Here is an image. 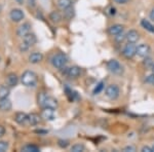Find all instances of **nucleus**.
Returning a JSON list of instances; mask_svg holds the SVG:
<instances>
[{
    "instance_id": "f257e3e1",
    "label": "nucleus",
    "mask_w": 154,
    "mask_h": 152,
    "mask_svg": "<svg viewBox=\"0 0 154 152\" xmlns=\"http://www.w3.org/2000/svg\"><path fill=\"white\" fill-rule=\"evenodd\" d=\"M20 81L23 85L27 86V88H34V86H36L38 78H37V74L34 71L26 70L22 74Z\"/></svg>"
},
{
    "instance_id": "f03ea898",
    "label": "nucleus",
    "mask_w": 154,
    "mask_h": 152,
    "mask_svg": "<svg viewBox=\"0 0 154 152\" xmlns=\"http://www.w3.org/2000/svg\"><path fill=\"white\" fill-rule=\"evenodd\" d=\"M67 62H68V59H67L66 54L62 53L54 54L53 58H51V64H53V66L54 68L60 69V70L66 66Z\"/></svg>"
},
{
    "instance_id": "7ed1b4c3",
    "label": "nucleus",
    "mask_w": 154,
    "mask_h": 152,
    "mask_svg": "<svg viewBox=\"0 0 154 152\" xmlns=\"http://www.w3.org/2000/svg\"><path fill=\"white\" fill-rule=\"evenodd\" d=\"M107 68L108 70L113 74H116V75H120L123 72L122 66L120 65V63L117 61V60H110V61L107 63Z\"/></svg>"
},
{
    "instance_id": "20e7f679",
    "label": "nucleus",
    "mask_w": 154,
    "mask_h": 152,
    "mask_svg": "<svg viewBox=\"0 0 154 152\" xmlns=\"http://www.w3.org/2000/svg\"><path fill=\"white\" fill-rule=\"evenodd\" d=\"M105 95L107 98H109L110 100H116L120 95V89L116 84H110L106 88Z\"/></svg>"
},
{
    "instance_id": "39448f33",
    "label": "nucleus",
    "mask_w": 154,
    "mask_h": 152,
    "mask_svg": "<svg viewBox=\"0 0 154 152\" xmlns=\"http://www.w3.org/2000/svg\"><path fill=\"white\" fill-rule=\"evenodd\" d=\"M122 54L126 59H133L137 54V46L135 45V43H130L128 42L123 48Z\"/></svg>"
},
{
    "instance_id": "423d86ee",
    "label": "nucleus",
    "mask_w": 154,
    "mask_h": 152,
    "mask_svg": "<svg viewBox=\"0 0 154 152\" xmlns=\"http://www.w3.org/2000/svg\"><path fill=\"white\" fill-rule=\"evenodd\" d=\"M9 18L12 22L14 23H19V22L23 21L25 18V14L22 9L20 8H14L11 9V12H9Z\"/></svg>"
},
{
    "instance_id": "0eeeda50",
    "label": "nucleus",
    "mask_w": 154,
    "mask_h": 152,
    "mask_svg": "<svg viewBox=\"0 0 154 152\" xmlns=\"http://www.w3.org/2000/svg\"><path fill=\"white\" fill-rule=\"evenodd\" d=\"M150 53H151V47L148 44L142 43L137 46V54L140 58H146V57H148L150 54Z\"/></svg>"
},
{
    "instance_id": "6e6552de",
    "label": "nucleus",
    "mask_w": 154,
    "mask_h": 152,
    "mask_svg": "<svg viewBox=\"0 0 154 152\" xmlns=\"http://www.w3.org/2000/svg\"><path fill=\"white\" fill-rule=\"evenodd\" d=\"M30 32H31V24L24 23L19 27L18 30H17V35L23 38L24 36H26L27 34L30 33Z\"/></svg>"
},
{
    "instance_id": "1a4fd4ad",
    "label": "nucleus",
    "mask_w": 154,
    "mask_h": 152,
    "mask_svg": "<svg viewBox=\"0 0 154 152\" xmlns=\"http://www.w3.org/2000/svg\"><path fill=\"white\" fill-rule=\"evenodd\" d=\"M43 110L41 112V118H43L44 120L51 121L56 118V114H54V109L51 108H42Z\"/></svg>"
},
{
    "instance_id": "9d476101",
    "label": "nucleus",
    "mask_w": 154,
    "mask_h": 152,
    "mask_svg": "<svg viewBox=\"0 0 154 152\" xmlns=\"http://www.w3.org/2000/svg\"><path fill=\"white\" fill-rule=\"evenodd\" d=\"M20 79L16 73H9L6 76V85L9 88H14L18 85Z\"/></svg>"
},
{
    "instance_id": "9b49d317",
    "label": "nucleus",
    "mask_w": 154,
    "mask_h": 152,
    "mask_svg": "<svg viewBox=\"0 0 154 152\" xmlns=\"http://www.w3.org/2000/svg\"><path fill=\"white\" fill-rule=\"evenodd\" d=\"M139 38H140V34L137 30H130L125 35L126 41L130 43H136V42H138Z\"/></svg>"
},
{
    "instance_id": "f8f14e48",
    "label": "nucleus",
    "mask_w": 154,
    "mask_h": 152,
    "mask_svg": "<svg viewBox=\"0 0 154 152\" xmlns=\"http://www.w3.org/2000/svg\"><path fill=\"white\" fill-rule=\"evenodd\" d=\"M14 121L20 126H24L28 123V114L25 112H17L14 115Z\"/></svg>"
},
{
    "instance_id": "ddd939ff",
    "label": "nucleus",
    "mask_w": 154,
    "mask_h": 152,
    "mask_svg": "<svg viewBox=\"0 0 154 152\" xmlns=\"http://www.w3.org/2000/svg\"><path fill=\"white\" fill-rule=\"evenodd\" d=\"M36 41H37L36 35L34 33H31V32H30L29 34H27L26 36L23 37V42H24L25 44H26L27 46H29V47L33 46L34 44L36 43Z\"/></svg>"
},
{
    "instance_id": "4468645a",
    "label": "nucleus",
    "mask_w": 154,
    "mask_h": 152,
    "mask_svg": "<svg viewBox=\"0 0 154 152\" xmlns=\"http://www.w3.org/2000/svg\"><path fill=\"white\" fill-rule=\"evenodd\" d=\"M11 108H12V103L8 98L0 99V111L7 112V111H11Z\"/></svg>"
},
{
    "instance_id": "2eb2a0df",
    "label": "nucleus",
    "mask_w": 154,
    "mask_h": 152,
    "mask_svg": "<svg viewBox=\"0 0 154 152\" xmlns=\"http://www.w3.org/2000/svg\"><path fill=\"white\" fill-rule=\"evenodd\" d=\"M123 30H125V26L123 25H120V24H115V25H112V26L109 27L108 29V32L110 35H117L119 33H122Z\"/></svg>"
},
{
    "instance_id": "dca6fc26",
    "label": "nucleus",
    "mask_w": 154,
    "mask_h": 152,
    "mask_svg": "<svg viewBox=\"0 0 154 152\" xmlns=\"http://www.w3.org/2000/svg\"><path fill=\"white\" fill-rule=\"evenodd\" d=\"M59 106V103L54 97H49L48 96L45 99V102H44V107L43 108H51V109H54L56 110Z\"/></svg>"
},
{
    "instance_id": "f3484780",
    "label": "nucleus",
    "mask_w": 154,
    "mask_h": 152,
    "mask_svg": "<svg viewBox=\"0 0 154 152\" xmlns=\"http://www.w3.org/2000/svg\"><path fill=\"white\" fill-rule=\"evenodd\" d=\"M81 74V69L78 66H72L68 68V72H67V76L70 78H77Z\"/></svg>"
},
{
    "instance_id": "a211bd4d",
    "label": "nucleus",
    "mask_w": 154,
    "mask_h": 152,
    "mask_svg": "<svg viewBox=\"0 0 154 152\" xmlns=\"http://www.w3.org/2000/svg\"><path fill=\"white\" fill-rule=\"evenodd\" d=\"M43 60V54L41 53H38V51H35V53H32L29 56V62L31 64H38Z\"/></svg>"
},
{
    "instance_id": "6ab92c4d",
    "label": "nucleus",
    "mask_w": 154,
    "mask_h": 152,
    "mask_svg": "<svg viewBox=\"0 0 154 152\" xmlns=\"http://www.w3.org/2000/svg\"><path fill=\"white\" fill-rule=\"evenodd\" d=\"M41 116L38 115L37 113H30L28 114V123L31 126H36L40 123Z\"/></svg>"
},
{
    "instance_id": "aec40b11",
    "label": "nucleus",
    "mask_w": 154,
    "mask_h": 152,
    "mask_svg": "<svg viewBox=\"0 0 154 152\" xmlns=\"http://www.w3.org/2000/svg\"><path fill=\"white\" fill-rule=\"evenodd\" d=\"M49 20H51L54 24H59V23H61V22H62L63 17H62V14H60L59 11H51V14H49Z\"/></svg>"
},
{
    "instance_id": "412c9836",
    "label": "nucleus",
    "mask_w": 154,
    "mask_h": 152,
    "mask_svg": "<svg viewBox=\"0 0 154 152\" xmlns=\"http://www.w3.org/2000/svg\"><path fill=\"white\" fill-rule=\"evenodd\" d=\"M11 94V88L7 85H1L0 86V99L8 98Z\"/></svg>"
},
{
    "instance_id": "4be33fe9",
    "label": "nucleus",
    "mask_w": 154,
    "mask_h": 152,
    "mask_svg": "<svg viewBox=\"0 0 154 152\" xmlns=\"http://www.w3.org/2000/svg\"><path fill=\"white\" fill-rule=\"evenodd\" d=\"M63 11H64V18L67 20H72L74 18V16H75V9H74L72 6L64 9Z\"/></svg>"
},
{
    "instance_id": "5701e85b",
    "label": "nucleus",
    "mask_w": 154,
    "mask_h": 152,
    "mask_svg": "<svg viewBox=\"0 0 154 152\" xmlns=\"http://www.w3.org/2000/svg\"><path fill=\"white\" fill-rule=\"evenodd\" d=\"M22 151L24 152H39L40 149L39 147H37L36 145H33V144H27L22 147Z\"/></svg>"
},
{
    "instance_id": "b1692460",
    "label": "nucleus",
    "mask_w": 154,
    "mask_h": 152,
    "mask_svg": "<svg viewBox=\"0 0 154 152\" xmlns=\"http://www.w3.org/2000/svg\"><path fill=\"white\" fill-rule=\"evenodd\" d=\"M58 6L60 9L64 11V9L72 6V0H58Z\"/></svg>"
},
{
    "instance_id": "393cba45",
    "label": "nucleus",
    "mask_w": 154,
    "mask_h": 152,
    "mask_svg": "<svg viewBox=\"0 0 154 152\" xmlns=\"http://www.w3.org/2000/svg\"><path fill=\"white\" fill-rule=\"evenodd\" d=\"M141 25H142V27L144 29H146L147 31L151 32V33H154V26L148 21V20H142V21H141Z\"/></svg>"
},
{
    "instance_id": "a878e982",
    "label": "nucleus",
    "mask_w": 154,
    "mask_h": 152,
    "mask_svg": "<svg viewBox=\"0 0 154 152\" xmlns=\"http://www.w3.org/2000/svg\"><path fill=\"white\" fill-rule=\"evenodd\" d=\"M84 150H85V146H84L83 144H80V143L74 144V145L71 147L72 152H83Z\"/></svg>"
},
{
    "instance_id": "bb28decb",
    "label": "nucleus",
    "mask_w": 154,
    "mask_h": 152,
    "mask_svg": "<svg viewBox=\"0 0 154 152\" xmlns=\"http://www.w3.org/2000/svg\"><path fill=\"white\" fill-rule=\"evenodd\" d=\"M46 97H48V95L45 93H40L38 95V97H37V101H38V105L41 107V108H43L44 107V102H45V99Z\"/></svg>"
},
{
    "instance_id": "cd10ccee",
    "label": "nucleus",
    "mask_w": 154,
    "mask_h": 152,
    "mask_svg": "<svg viewBox=\"0 0 154 152\" xmlns=\"http://www.w3.org/2000/svg\"><path fill=\"white\" fill-rule=\"evenodd\" d=\"M153 64H154V61L151 57L148 56V57H146V58H144L143 65L146 67V68H151V67L153 66Z\"/></svg>"
},
{
    "instance_id": "c85d7f7f",
    "label": "nucleus",
    "mask_w": 154,
    "mask_h": 152,
    "mask_svg": "<svg viewBox=\"0 0 154 152\" xmlns=\"http://www.w3.org/2000/svg\"><path fill=\"white\" fill-rule=\"evenodd\" d=\"M9 144L6 141H0V152H6L8 150Z\"/></svg>"
},
{
    "instance_id": "c756f323",
    "label": "nucleus",
    "mask_w": 154,
    "mask_h": 152,
    "mask_svg": "<svg viewBox=\"0 0 154 152\" xmlns=\"http://www.w3.org/2000/svg\"><path fill=\"white\" fill-rule=\"evenodd\" d=\"M58 145L61 147V148H67V147L69 146V141L68 140H63V139H61V140L58 141Z\"/></svg>"
},
{
    "instance_id": "7c9ffc66",
    "label": "nucleus",
    "mask_w": 154,
    "mask_h": 152,
    "mask_svg": "<svg viewBox=\"0 0 154 152\" xmlns=\"http://www.w3.org/2000/svg\"><path fill=\"white\" fill-rule=\"evenodd\" d=\"M104 88V82L101 81L98 83V85L96 86V88L94 89V94H99L100 92H102V89Z\"/></svg>"
},
{
    "instance_id": "2f4dec72",
    "label": "nucleus",
    "mask_w": 154,
    "mask_h": 152,
    "mask_svg": "<svg viewBox=\"0 0 154 152\" xmlns=\"http://www.w3.org/2000/svg\"><path fill=\"white\" fill-rule=\"evenodd\" d=\"M145 81H146V83L151 84V85H154V73L150 74V75H148L147 77H146Z\"/></svg>"
},
{
    "instance_id": "473e14b6",
    "label": "nucleus",
    "mask_w": 154,
    "mask_h": 152,
    "mask_svg": "<svg viewBox=\"0 0 154 152\" xmlns=\"http://www.w3.org/2000/svg\"><path fill=\"white\" fill-rule=\"evenodd\" d=\"M123 151L125 152H135V151H137V149H136L135 146L128 145V146H125V148H123Z\"/></svg>"
},
{
    "instance_id": "72a5a7b5",
    "label": "nucleus",
    "mask_w": 154,
    "mask_h": 152,
    "mask_svg": "<svg viewBox=\"0 0 154 152\" xmlns=\"http://www.w3.org/2000/svg\"><path fill=\"white\" fill-rule=\"evenodd\" d=\"M115 39L117 42H122L125 39V35L123 33H119L117 35H115Z\"/></svg>"
},
{
    "instance_id": "f704fd0d",
    "label": "nucleus",
    "mask_w": 154,
    "mask_h": 152,
    "mask_svg": "<svg viewBox=\"0 0 154 152\" xmlns=\"http://www.w3.org/2000/svg\"><path fill=\"white\" fill-rule=\"evenodd\" d=\"M29 48H30V47H29V46H27L26 44L24 43V42H22V43L20 44V51H21L22 53H25V51H29Z\"/></svg>"
},
{
    "instance_id": "c9c22d12",
    "label": "nucleus",
    "mask_w": 154,
    "mask_h": 152,
    "mask_svg": "<svg viewBox=\"0 0 154 152\" xmlns=\"http://www.w3.org/2000/svg\"><path fill=\"white\" fill-rule=\"evenodd\" d=\"M142 152H153L152 150V147H149V146H144L142 149H141Z\"/></svg>"
},
{
    "instance_id": "e433bc0d",
    "label": "nucleus",
    "mask_w": 154,
    "mask_h": 152,
    "mask_svg": "<svg viewBox=\"0 0 154 152\" xmlns=\"http://www.w3.org/2000/svg\"><path fill=\"white\" fill-rule=\"evenodd\" d=\"M4 135H5V129H4V126H0V138H2Z\"/></svg>"
},
{
    "instance_id": "4c0bfd02",
    "label": "nucleus",
    "mask_w": 154,
    "mask_h": 152,
    "mask_svg": "<svg viewBox=\"0 0 154 152\" xmlns=\"http://www.w3.org/2000/svg\"><path fill=\"white\" fill-rule=\"evenodd\" d=\"M27 1H28V4H29L30 7H34V6H35L36 0H27Z\"/></svg>"
},
{
    "instance_id": "58836bf2",
    "label": "nucleus",
    "mask_w": 154,
    "mask_h": 152,
    "mask_svg": "<svg viewBox=\"0 0 154 152\" xmlns=\"http://www.w3.org/2000/svg\"><path fill=\"white\" fill-rule=\"evenodd\" d=\"M113 1L115 2V3H117V4H125L128 0H113Z\"/></svg>"
},
{
    "instance_id": "ea45409f",
    "label": "nucleus",
    "mask_w": 154,
    "mask_h": 152,
    "mask_svg": "<svg viewBox=\"0 0 154 152\" xmlns=\"http://www.w3.org/2000/svg\"><path fill=\"white\" fill-rule=\"evenodd\" d=\"M149 18H150V20H152V21H154V7L152 9H151L150 14H149Z\"/></svg>"
},
{
    "instance_id": "a19ab883",
    "label": "nucleus",
    "mask_w": 154,
    "mask_h": 152,
    "mask_svg": "<svg viewBox=\"0 0 154 152\" xmlns=\"http://www.w3.org/2000/svg\"><path fill=\"white\" fill-rule=\"evenodd\" d=\"M35 133H37V134H42V135H46V134H48V131H42V129H37V131H35Z\"/></svg>"
},
{
    "instance_id": "79ce46f5",
    "label": "nucleus",
    "mask_w": 154,
    "mask_h": 152,
    "mask_svg": "<svg viewBox=\"0 0 154 152\" xmlns=\"http://www.w3.org/2000/svg\"><path fill=\"white\" fill-rule=\"evenodd\" d=\"M16 1H17V2H18V3H19V4H21V5H22V4H24L25 0H16Z\"/></svg>"
},
{
    "instance_id": "37998d69",
    "label": "nucleus",
    "mask_w": 154,
    "mask_h": 152,
    "mask_svg": "<svg viewBox=\"0 0 154 152\" xmlns=\"http://www.w3.org/2000/svg\"><path fill=\"white\" fill-rule=\"evenodd\" d=\"M151 70H152V72H153V73H154V64H153V66L151 67Z\"/></svg>"
},
{
    "instance_id": "c03bdc74",
    "label": "nucleus",
    "mask_w": 154,
    "mask_h": 152,
    "mask_svg": "<svg viewBox=\"0 0 154 152\" xmlns=\"http://www.w3.org/2000/svg\"><path fill=\"white\" fill-rule=\"evenodd\" d=\"M152 150H153V152H154V145L152 146Z\"/></svg>"
},
{
    "instance_id": "a18cd8bd",
    "label": "nucleus",
    "mask_w": 154,
    "mask_h": 152,
    "mask_svg": "<svg viewBox=\"0 0 154 152\" xmlns=\"http://www.w3.org/2000/svg\"><path fill=\"white\" fill-rule=\"evenodd\" d=\"M0 11H1V6H0Z\"/></svg>"
},
{
    "instance_id": "49530a36",
    "label": "nucleus",
    "mask_w": 154,
    "mask_h": 152,
    "mask_svg": "<svg viewBox=\"0 0 154 152\" xmlns=\"http://www.w3.org/2000/svg\"><path fill=\"white\" fill-rule=\"evenodd\" d=\"M0 61H1V58H0Z\"/></svg>"
}]
</instances>
